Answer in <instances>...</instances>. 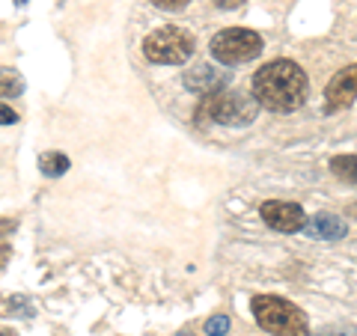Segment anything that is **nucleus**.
<instances>
[{
    "label": "nucleus",
    "instance_id": "7",
    "mask_svg": "<svg viewBox=\"0 0 357 336\" xmlns=\"http://www.w3.org/2000/svg\"><path fill=\"white\" fill-rule=\"evenodd\" d=\"M185 89H191L197 96H215L220 89H227L229 84V72L218 69V66H208V63H199L194 69L185 72Z\"/></svg>",
    "mask_w": 357,
    "mask_h": 336
},
{
    "label": "nucleus",
    "instance_id": "13",
    "mask_svg": "<svg viewBox=\"0 0 357 336\" xmlns=\"http://www.w3.org/2000/svg\"><path fill=\"white\" fill-rule=\"evenodd\" d=\"M229 333V319L227 316H211L206 321V336H227Z\"/></svg>",
    "mask_w": 357,
    "mask_h": 336
},
{
    "label": "nucleus",
    "instance_id": "2",
    "mask_svg": "<svg viewBox=\"0 0 357 336\" xmlns=\"http://www.w3.org/2000/svg\"><path fill=\"white\" fill-rule=\"evenodd\" d=\"M256 114H259L256 98L244 96V93H227V89H220L215 96H203V102H199L194 110V122L197 125L220 122V125L241 128V125H250L256 119Z\"/></svg>",
    "mask_w": 357,
    "mask_h": 336
},
{
    "label": "nucleus",
    "instance_id": "9",
    "mask_svg": "<svg viewBox=\"0 0 357 336\" xmlns=\"http://www.w3.org/2000/svg\"><path fill=\"white\" fill-rule=\"evenodd\" d=\"M304 229L310 238H321V241H340L345 238V232H349V227H345V220H340L337 215H312L310 223H304Z\"/></svg>",
    "mask_w": 357,
    "mask_h": 336
},
{
    "label": "nucleus",
    "instance_id": "4",
    "mask_svg": "<svg viewBox=\"0 0 357 336\" xmlns=\"http://www.w3.org/2000/svg\"><path fill=\"white\" fill-rule=\"evenodd\" d=\"M143 54H146L149 63H158V66H182L194 54V36L173 24L158 27L143 39Z\"/></svg>",
    "mask_w": 357,
    "mask_h": 336
},
{
    "label": "nucleus",
    "instance_id": "8",
    "mask_svg": "<svg viewBox=\"0 0 357 336\" xmlns=\"http://www.w3.org/2000/svg\"><path fill=\"white\" fill-rule=\"evenodd\" d=\"M325 98H328V110L349 107L354 102L357 98V63L345 66V69H340L331 77V84L325 89Z\"/></svg>",
    "mask_w": 357,
    "mask_h": 336
},
{
    "label": "nucleus",
    "instance_id": "17",
    "mask_svg": "<svg viewBox=\"0 0 357 336\" xmlns=\"http://www.w3.org/2000/svg\"><path fill=\"white\" fill-rule=\"evenodd\" d=\"M6 229H15V220H3V223H0V232H6Z\"/></svg>",
    "mask_w": 357,
    "mask_h": 336
},
{
    "label": "nucleus",
    "instance_id": "1",
    "mask_svg": "<svg viewBox=\"0 0 357 336\" xmlns=\"http://www.w3.org/2000/svg\"><path fill=\"white\" fill-rule=\"evenodd\" d=\"M310 81L304 69L292 60H274L253 75V98L256 105L274 114H292L307 102Z\"/></svg>",
    "mask_w": 357,
    "mask_h": 336
},
{
    "label": "nucleus",
    "instance_id": "10",
    "mask_svg": "<svg viewBox=\"0 0 357 336\" xmlns=\"http://www.w3.org/2000/svg\"><path fill=\"white\" fill-rule=\"evenodd\" d=\"M69 167H72V161L66 158L63 152H42L39 155V170H42V176H48V178L66 176L69 173Z\"/></svg>",
    "mask_w": 357,
    "mask_h": 336
},
{
    "label": "nucleus",
    "instance_id": "12",
    "mask_svg": "<svg viewBox=\"0 0 357 336\" xmlns=\"http://www.w3.org/2000/svg\"><path fill=\"white\" fill-rule=\"evenodd\" d=\"M24 93V81L15 69H0V98H13Z\"/></svg>",
    "mask_w": 357,
    "mask_h": 336
},
{
    "label": "nucleus",
    "instance_id": "11",
    "mask_svg": "<svg viewBox=\"0 0 357 336\" xmlns=\"http://www.w3.org/2000/svg\"><path fill=\"white\" fill-rule=\"evenodd\" d=\"M331 173L340 178V182L357 185V155H333L331 158Z\"/></svg>",
    "mask_w": 357,
    "mask_h": 336
},
{
    "label": "nucleus",
    "instance_id": "15",
    "mask_svg": "<svg viewBox=\"0 0 357 336\" xmlns=\"http://www.w3.org/2000/svg\"><path fill=\"white\" fill-rule=\"evenodd\" d=\"M18 122V114L9 105H0V125H15Z\"/></svg>",
    "mask_w": 357,
    "mask_h": 336
},
{
    "label": "nucleus",
    "instance_id": "6",
    "mask_svg": "<svg viewBox=\"0 0 357 336\" xmlns=\"http://www.w3.org/2000/svg\"><path fill=\"white\" fill-rule=\"evenodd\" d=\"M259 215H262V220L268 223V227L277 229V232H298V229H304V223H307L304 208H301L298 203H280V199L262 203Z\"/></svg>",
    "mask_w": 357,
    "mask_h": 336
},
{
    "label": "nucleus",
    "instance_id": "3",
    "mask_svg": "<svg viewBox=\"0 0 357 336\" xmlns=\"http://www.w3.org/2000/svg\"><path fill=\"white\" fill-rule=\"evenodd\" d=\"M253 319L262 330L274 336H310V321L304 310L295 307L292 300L277 298V295H256L250 300Z\"/></svg>",
    "mask_w": 357,
    "mask_h": 336
},
{
    "label": "nucleus",
    "instance_id": "5",
    "mask_svg": "<svg viewBox=\"0 0 357 336\" xmlns=\"http://www.w3.org/2000/svg\"><path fill=\"white\" fill-rule=\"evenodd\" d=\"M211 54L223 66H241L262 54V36L248 27H227L211 39Z\"/></svg>",
    "mask_w": 357,
    "mask_h": 336
},
{
    "label": "nucleus",
    "instance_id": "19",
    "mask_svg": "<svg viewBox=\"0 0 357 336\" xmlns=\"http://www.w3.org/2000/svg\"><path fill=\"white\" fill-rule=\"evenodd\" d=\"M178 336H191V333H178Z\"/></svg>",
    "mask_w": 357,
    "mask_h": 336
},
{
    "label": "nucleus",
    "instance_id": "14",
    "mask_svg": "<svg viewBox=\"0 0 357 336\" xmlns=\"http://www.w3.org/2000/svg\"><path fill=\"white\" fill-rule=\"evenodd\" d=\"M158 9H164V13H178V9H185L191 0H152Z\"/></svg>",
    "mask_w": 357,
    "mask_h": 336
},
{
    "label": "nucleus",
    "instance_id": "16",
    "mask_svg": "<svg viewBox=\"0 0 357 336\" xmlns=\"http://www.w3.org/2000/svg\"><path fill=\"white\" fill-rule=\"evenodd\" d=\"M215 3H218L220 9H238V6L244 3V0H215Z\"/></svg>",
    "mask_w": 357,
    "mask_h": 336
},
{
    "label": "nucleus",
    "instance_id": "18",
    "mask_svg": "<svg viewBox=\"0 0 357 336\" xmlns=\"http://www.w3.org/2000/svg\"><path fill=\"white\" fill-rule=\"evenodd\" d=\"M0 336H15V333H9V330H0Z\"/></svg>",
    "mask_w": 357,
    "mask_h": 336
}]
</instances>
